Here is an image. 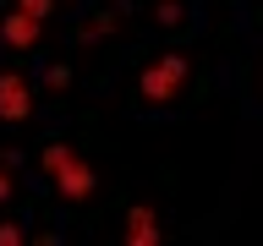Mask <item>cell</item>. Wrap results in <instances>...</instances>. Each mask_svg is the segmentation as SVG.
Masks as SVG:
<instances>
[{"label":"cell","mask_w":263,"mask_h":246,"mask_svg":"<svg viewBox=\"0 0 263 246\" xmlns=\"http://www.w3.org/2000/svg\"><path fill=\"white\" fill-rule=\"evenodd\" d=\"M39 170L49 175V186H55L61 202H88V197L99 192V170L82 159L71 142H44L39 148Z\"/></svg>","instance_id":"obj_1"},{"label":"cell","mask_w":263,"mask_h":246,"mask_svg":"<svg viewBox=\"0 0 263 246\" xmlns=\"http://www.w3.org/2000/svg\"><path fill=\"white\" fill-rule=\"evenodd\" d=\"M186 82H192V60L186 55H159V60H148L137 71V98L154 104V110H164V104H176L186 93Z\"/></svg>","instance_id":"obj_2"},{"label":"cell","mask_w":263,"mask_h":246,"mask_svg":"<svg viewBox=\"0 0 263 246\" xmlns=\"http://www.w3.org/2000/svg\"><path fill=\"white\" fill-rule=\"evenodd\" d=\"M33 120V82L22 71H0V126Z\"/></svg>","instance_id":"obj_3"},{"label":"cell","mask_w":263,"mask_h":246,"mask_svg":"<svg viewBox=\"0 0 263 246\" xmlns=\"http://www.w3.org/2000/svg\"><path fill=\"white\" fill-rule=\"evenodd\" d=\"M121 241H126V246H159V241H164L159 213L148 208V202H132V208H126V230H121Z\"/></svg>","instance_id":"obj_4"},{"label":"cell","mask_w":263,"mask_h":246,"mask_svg":"<svg viewBox=\"0 0 263 246\" xmlns=\"http://www.w3.org/2000/svg\"><path fill=\"white\" fill-rule=\"evenodd\" d=\"M39 33H44V22L28 16V11H16V6L0 16V44H11V49H33V44H39Z\"/></svg>","instance_id":"obj_5"},{"label":"cell","mask_w":263,"mask_h":246,"mask_svg":"<svg viewBox=\"0 0 263 246\" xmlns=\"http://www.w3.org/2000/svg\"><path fill=\"white\" fill-rule=\"evenodd\" d=\"M115 28H121V16H115V11H99V16H88V22H77V44H93V38H110Z\"/></svg>","instance_id":"obj_6"},{"label":"cell","mask_w":263,"mask_h":246,"mask_svg":"<svg viewBox=\"0 0 263 246\" xmlns=\"http://www.w3.org/2000/svg\"><path fill=\"white\" fill-rule=\"evenodd\" d=\"M154 22L159 28H181L186 22V0H154Z\"/></svg>","instance_id":"obj_7"},{"label":"cell","mask_w":263,"mask_h":246,"mask_svg":"<svg viewBox=\"0 0 263 246\" xmlns=\"http://www.w3.org/2000/svg\"><path fill=\"white\" fill-rule=\"evenodd\" d=\"M44 88H49V93H66V88H71V66H66V60L44 66Z\"/></svg>","instance_id":"obj_8"},{"label":"cell","mask_w":263,"mask_h":246,"mask_svg":"<svg viewBox=\"0 0 263 246\" xmlns=\"http://www.w3.org/2000/svg\"><path fill=\"white\" fill-rule=\"evenodd\" d=\"M55 6H61V0H16V11L39 16V22H49V16H55Z\"/></svg>","instance_id":"obj_9"},{"label":"cell","mask_w":263,"mask_h":246,"mask_svg":"<svg viewBox=\"0 0 263 246\" xmlns=\"http://www.w3.org/2000/svg\"><path fill=\"white\" fill-rule=\"evenodd\" d=\"M0 246H28V230L16 219H0Z\"/></svg>","instance_id":"obj_10"},{"label":"cell","mask_w":263,"mask_h":246,"mask_svg":"<svg viewBox=\"0 0 263 246\" xmlns=\"http://www.w3.org/2000/svg\"><path fill=\"white\" fill-rule=\"evenodd\" d=\"M11 197H16V175L0 164V202H11Z\"/></svg>","instance_id":"obj_11"},{"label":"cell","mask_w":263,"mask_h":246,"mask_svg":"<svg viewBox=\"0 0 263 246\" xmlns=\"http://www.w3.org/2000/svg\"><path fill=\"white\" fill-rule=\"evenodd\" d=\"M33 246H61V230H28Z\"/></svg>","instance_id":"obj_12"}]
</instances>
